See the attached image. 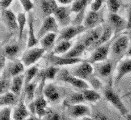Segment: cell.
<instances>
[{"label":"cell","instance_id":"3","mask_svg":"<svg viewBox=\"0 0 131 120\" xmlns=\"http://www.w3.org/2000/svg\"><path fill=\"white\" fill-rule=\"evenodd\" d=\"M129 46H130V39H129L128 35H126V34L120 35L111 43L110 54L114 58L119 59L125 53H127Z\"/></svg>","mask_w":131,"mask_h":120},{"label":"cell","instance_id":"6","mask_svg":"<svg viewBox=\"0 0 131 120\" xmlns=\"http://www.w3.org/2000/svg\"><path fill=\"white\" fill-rule=\"evenodd\" d=\"M71 74L78 77L80 79H83L85 81H89V79L93 76L94 73V65L91 64L88 61H82L80 63H77L71 69Z\"/></svg>","mask_w":131,"mask_h":120},{"label":"cell","instance_id":"25","mask_svg":"<svg viewBox=\"0 0 131 120\" xmlns=\"http://www.w3.org/2000/svg\"><path fill=\"white\" fill-rule=\"evenodd\" d=\"M37 81H32L28 84H25L24 86V97H25V101L27 102H32L35 99L36 96V91H37Z\"/></svg>","mask_w":131,"mask_h":120},{"label":"cell","instance_id":"13","mask_svg":"<svg viewBox=\"0 0 131 120\" xmlns=\"http://www.w3.org/2000/svg\"><path fill=\"white\" fill-rule=\"evenodd\" d=\"M67 114L71 118H83L89 116L90 108L87 105L81 103V104H74V105H68L67 106Z\"/></svg>","mask_w":131,"mask_h":120},{"label":"cell","instance_id":"12","mask_svg":"<svg viewBox=\"0 0 131 120\" xmlns=\"http://www.w3.org/2000/svg\"><path fill=\"white\" fill-rule=\"evenodd\" d=\"M102 13L99 11H93L90 10L88 11L85 15V18H84V22H83V25L86 29H93L95 27H97L99 25H101L102 23Z\"/></svg>","mask_w":131,"mask_h":120},{"label":"cell","instance_id":"31","mask_svg":"<svg viewBox=\"0 0 131 120\" xmlns=\"http://www.w3.org/2000/svg\"><path fill=\"white\" fill-rule=\"evenodd\" d=\"M86 49H87V47L82 42H79L76 45H74L66 54H64V56L70 57V58H80L81 55L85 52Z\"/></svg>","mask_w":131,"mask_h":120},{"label":"cell","instance_id":"21","mask_svg":"<svg viewBox=\"0 0 131 120\" xmlns=\"http://www.w3.org/2000/svg\"><path fill=\"white\" fill-rule=\"evenodd\" d=\"M94 72L100 77H108L112 73V62L105 60L94 64Z\"/></svg>","mask_w":131,"mask_h":120},{"label":"cell","instance_id":"32","mask_svg":"<svg viewBox=\"0 0 131 120\" xmlns=\"http://www.w3.org/2000/svg\"><path fill=\"white\" fill-rule=\"evenodd\" d=\"M81 92H82V94H83V96L85 98V101L90 102V103H95L101 98L98 91L93 89V88H87V89L81 90Z\"/></svg>","mask_w":131,"mask_h":120},{"label":"cell","instance_id":"28","mask_svg":"<svg viewBox=\"0 0 131 120\" xmlns=\"http://www.w3.org/2000/svg\"><path fill=\"white\" fill-rule=\"evenodd\" d=\"M113 34H114V30H113V28L111 27V25H110V24L104 25V26H103V31H102V34H101V37H100V39L97 41V43L95 44L94 48H96L97 46L103 45V44H105V43H108Z\"/></svg>","mask_w":131,"mask_h":120},{"label":"cell","instance_id":"53","mask_svg":"<svg viewBox=\"0 0 131 120\" xmlns=\"http://www.w3.org/2000/svg\"><path fill=\"white\" fill-rule=\"evenodd\" d=\"M125 118H126V120H131V114H127L125 116Z\"/></svg>","mask_w":131,"mask_h":120},{"label":"cell","instance_id":"2","mask_svg":"<svg viewBox=\"0 0 131 120\" xmlns=\"http://www.w3.org/2000/svg\"><path fill=\"white\" fill-rule=\"evenodd\" d=\"M103 95H104L105 99L120 113L122 116L125 117L128 114V110L126 108V106L124 105V103H123L122 99L120 98V96L115 92V90L113 89L112 85H107L103 89Z\"/></svg>","mask_w":131,"mask_h":120},{"label":"cell","instance_id":"17","mask_svg":"<svg viewBox=\"0 0 131 120\" xmlns=\"http://www.w3.org/2000/svg\"><path fill=\"white\" fill-rule=\"evenodd\" d=\"M131 73V57L124 58L120 60L119 64L117 66V72L115 76V84H118L122 80V78Z\"/></svg>","mask_w":131,"mask_h":120},{"label":"cell","instance_id":"52","mask_svg":"<svg viewBox=\"0 0 131 120\" xmlns=\"http://www.w3.org/2000/svg\"><path fill=\"white\" fill-rule=\"evenodd\" d=\"M127 55H128L129 57H131V44H130V46H129V49H128V51H127Z\"/></svg>","mask_w":131,"mask_h":120},{"label":"cell","instance_id":"27","mask_svg":"<svg viewBox=\"0 0 131 120\" xmlns=\"http://www.w3.org/2000/svg\"><path fill=\"white\" fill-rule=\"evenodd\" d=\"M23 85H25V77H24L23 74L18 75V76L12 77L10 91H12L13 93H15L16 95H20Z\"/></svg>","mask_w":131,"mask_h":120},{"label":"cell","instance_id":"16","mask_svg":"<svg viewBox=\"0 0 131 120\" xmlns=\"http://www.w3.org/2000/svg\"><path fill=\"white\" fill-rule=\"evenodd\" d=\"M108 19L109 24L114 30V33H119L127 28V19L123 18L118 13H110Z\"/></svg>","mask_w":131,"mask_h":120},{"label":"cell","instance_id":"34","mask_svg":"<svg viewBox=\"0 0 131 120\" xmlns=\"http://www.w3.org/2000/svg\"><path fill=\"white\" fill-rule=\"evenodd\" d=\"M85 101V98L82 92H73L71 93L65 100L66 105H74V104H81Z\"/></svg>","mask_w":131,"mask_h":120},{"label":"cell","instance_id":"50","mask_svg":"<svg viewBox=\"0 0 131 120\" xmlns=\"http://www.w3.org/2000/svg\"><path fill=\"white\" fill-rule=\"evenodd\" d=\"M25 120H40V117H38V116H36V115H30L29 117H27Z\"/></svg>","mask_w":131,"mask_h":120},{"label":"cell","instance_id":"43","mask_svg":"<svg viewBox=\"0 0 131 120\" xmlns=\"http://www.w3.org/2000/svg\"><path fill=\"white\" fill-rule=\"evenodd\" d=\"M88 82H89V84L91 85V87L93 88V89H95V90H98V89H101V88H102V83L100 82V80H99L97 77L92 76L89 79Z\"/></svg>","mask_w":131,"mask_h":120},{"label":"cell","instance_id":"42","mask_svg":"<svg viewBox=\"0 0 131 120\" xmlns=\"http://www.w3.org/2000/svg\"><path fill=\"white\" fill-rule=\"evenodd\" d=\"M44 117H45V120H62L61 115L53 110H47Z\"/></svg>","mask_w":131,"mask_h":120},{"label":"cell","instance_id":"38","mask_svg":"<svg viewBox=\"0 0 131 120\" xmlns=\"http://www.w3.org/2000/svg\"><path fill=\"white\" fill-rule=\"evenodd\" d=\"M13 118V110L10 106L1 107L0 110V120H11Z\"/></svg>","mask_w":131,"mask_h":120},{"label":"cell","instance_id":"20","mask_svg":"<svg viewBox=\"0 0 131 120\" xmlns=\"http://www.w3.org/2000/svg\"><path fill=\"white\" fill-rule=\"evenodd\" d=\"M30 115L31 113L28 106L25 104L24 100L21 99L13 109V120H25Z\"/></svg>","mask_w":131,"mask_h":120},{"label":"cell","instance_id":"39","mask_svg":"<svg viewBox=\"0 0 131 120\" xmlns=\"http://www.w3.org/2000/svg\"><path fill=\"white\" fill-rule=\"evenodd\" d=\"M106 5L110 13H117L120 8L119 0H106Z\"/></svg>","mask_w":131,"mask_h":120},{"label":"cell","instance_id":"29","mask_svg":"<svg viewBox=\"0 0 131 120\" xmlns=\"http://www.w3.org/2000/svg\"><path fill=\"white\" fill-rule=\"evenodd\" d=\"M25 70V65L22 61H15L12 62L9 67L7 68V74L10 77H15L18 75H21Z\"/></svg>","mask_w":131,"mask_h":120},{"label":"cell","instance_id":"33","mask_svg":"<svg viewBox=\"0 0 131 120\" xmlns=\"http://www.w3.org/2000/svg\"><path fill=\"white\" fill-rule=\"evenodd\" d=\"M59 71H60V69L58 68V66H49V67H47L46 69H44L43 71H42L41 78L45 79V80H53V79H55L57 77Z\"/></svg>","mask_w":131,"mask_h":120},{"label":"cell","instance_id":"23","mask_svg":"<svg viewBox=\"0 0 131 120\" xmlns=\"http://www.w3.org/2000/svg\"><path fill=\"white\" fill-rule=\"evenodd\" d=\"M58 6L59 4L56 0H41V10L44 17L53 15Z\"/></svg>","mask_w":131,"mask_h":120},{"label":"cell","instance_id":"10","mask_svg":"<svg viewBox=\"0 0 131 120\" xmlns=\"http://www.w3.org/2000/svg\"><path fill=\"white\" fill-rule=\"evenodd\" d=\"M72 12L73 11L71 9V5L70 6L59 5L58 8L54 12L53 16L55 17V19L57 20L58 24L60 26L66 27V26H68V24L70 22V16H71Z\"/></svg>","mask_w":131,"mask_h":120},{"label":"cell","instance_id":"7","mask_svg":"<svg viewBox=\"0 0 131 120\" xmlns=\"http://www.w3.org/2000/svg\"><path fill=\"white\" fill-rule=\"evenodd\" d=\"M110 47H111V44L109 42L103 44V45H100V46H97L96 48H94L92 54L90 55V57L86 61L90 62L91 64L94 65L96 63L108 60V56L110 54Z\"/></svg>","mask_w":131,"mask_h":120},{"label":"cell","instance_id":"44","mask_svg":"<svg viewBox=\"0 0 131 120\" xmlns=\"http://www.w3.org/2000/svg\"><path fill=\"white\" fill-rule=\"evenodd\" d=\"M105 1L106 0H93L90 4V9L93 11H99Z\"/></svg>","mask_w":131,"mask_h":120},{"label":"cell","instance_id":"15","mask_svg":"<svg viewBox=\"0 0 131 120\" xmlns=\"http://www.w3.org/2000/svg\"><path fill=\"white\" fill-rule=\"evenodd\" d=\"M1 17L3 22L7 26L9 30L15 31L18 30V23H17V15L14 14V12L7 8V9H1Z\"/></svg>","mask_w":131,"mask_h":120},{"label":"cell","instance_id":"11","mask_svg":"<svg viewBox=\"0 0 131 120\" xmlns=\"http://www.w3.org/2000/svg\"><path fill=\"white\" fill-rule=\"evenodd\" d=\"M102 31H103V26L102 25H99V26L93 28V29H90L86 33V35L83 37V39H82L81 42L84 44L87 48L94 47L95 44L97 43V41L100 39Z\"/></svg>","mask_w":131,"mask_h":120},{"label":"cell","instance_id":"24","mask_svg":"<svg viewBox=\"0 0 131 120\" xmlns=\"http://www.w3.org/2000/svg\"><path fill=\"white\" fill-rule=\"evenodd\" d=\"M73 47V43L71 40H60L55 45L53 49V54L64 55Z\"/></svg>","mask_w":131,"mask_h":120},{"label":"cell","instance_id":"8","mask_svg":"<svg viewBox=\"0 0 131 120\" xmlns=\"http://www.w3.org/2000/svg\"><path fill=\"white\" fill-rule=\"evenodd\" d=\"M85 30H86V28L84 27L83 24L68 25V26L64 27V28L60 31L57 40H58V41H60V40H71V41H72L73 38H75L79 34L83 33Z\"/></svg>","mask_w":131,"mask_h":120},{"label":"cell","instance_id":"22","mask_svg":"<svg viewBox=\"0 0 131 120\" xmlns=\"http://www.w3.org/2000/svg\"><path fill=\"white\" fill-rule=\"evenodd\" d=\"M18 104V95H16L15 93H13L12 91H7L3 94H1L0 97V106L4 107V106H14Z\"/></svg>","mask_w":131,"mask_h":120},{"label":"cell","instance_id":"14","mask_svg":"<svg viewBox=\"0 0 131 120\" xmlns=\"http://www.w3.org/2000/svg\"><path fill=\"white\" fill-rule=\"evenodd\" d=\"M51 65L54 66H67V65H75L77 63L82 62L81 58H70L66 57L64 55H50L48 58Z\"/></svg>","mask_w":131,"mask_h":120},{"label":"cell","instance_id":"30","mask_svg":"<svg viewBox=\"0 0 131 120\" xmlns=\"http://www.w3.org/2000/svg\"><path fill=\"white\" fill-rule=\"evenodd\" d=\"M17 23H18V38L19 42H21L23 33L25 30V27L28 26V16H26L25 12H20L17 15Z\"/></svg>","mask_w":131,"mask_h":120},{"label":"cell","instance_id":"9","mask_svg":"<svg viewBox=\"0 0 131 120\" xmlns=\"http://www.w3.org/2000/svg\"><path fill=\"white\" fill-rule=\"evenodd\" d=\"M58 22L55 19V17L53 15L51 16H47V17H44V20L42 22V25L39 29V31L37 33V37L38 39L42 38L44 35L48 34V33L55 32L58 30Z\"/></svg>","mask_w":131,"mask_h":120},{"label":"cell","instance_id":"5","mask_svg":"<svg viewBox=\"0 0 131 120\" xmlns=\"http://www.w3.org/2000/svg\"><path fill=\"white\" fill-rule=\"evenodd\" d=\"M46 50L42 47H32V48H27L26 51L23 53L21 58V61L25 67H30L33 66L38 60H40L43 57L44 53Z\"/></svg>","mask_w":131,"mask_h":120},{"label":"cell","instance_id":"35","mask_svg":"<svg viewBox=\"0 0 131 120\" xmlns=\"http://www.w3.org/2000/svg\"><path fill=\"white\" fill-rule=\"evenodd\" d=\"M19 51H20V47L17 44H9L3 48V54L10 59L15 58L19 54Z\"/></svg>","mask_w":131,"mask_h":120},{"label":"cell","instance_id":"37","mask_svg":"<svg viewBox=\"0 0 131 120\" xmlns=\"http://www.w3.org/2000/svg\"><path fill=\"white\" fill-rule=\"evenodd\" d=\"M38 72H39V69L36 65L30 66V67H27L26 71L24 72V77H25V84H28L30 82L34 81L35 77L38 75Z\"/></svg>","mask_w":131,"mask_h":120},{"label":"cell","instance_id":"49","mask_svg":"<svg viewBox=\"0 0 131 120\" xmlns=\"http://www.w3.org/2000/svg\"><path fill=\"white\" fill-rule=\"evenodd\" d=\"M5 61H6V56L3 54V52H1V56H0V69H4L5 67Z\"/></svg>","mask_w":131,"mask_h":120},{"label":"cell","instance_id":"48","mask_svg":"<svg viewBox=\"0 0 131 120\" xmlns=\"http://www.w3.org/2000/svg\"><path fill=\"white\" fill-rule=\"evenodd\" d=\"M127 28L130 29L131 28V2L130 5H129V8H128V13H127Z\"/></svg>","mask_w":131,"mask_h":120},{"label":"cell","instance_id":"41","mask_svg":"<svg viewBox=\"0 0 131 120\" xmlns=\"http://www.w3.org/2000/svg\"><path fill=\"white\" fill-rule=\"evenodd\" d=\"M19 2H20V4H21L24 12L29 13V12H31L32 9L34 8V4H33L32 0H19Z\"/></svg>","mask_w":131,"mask_h":120},{"label":"cell","instance_id":"19","mask_svg":"<svg viewBox=\"0 0 131 120\" xmlns=\"http://www.w3.org/2000/svg\"><path fill=\"white\" fill-rule=\"evenodd\" d=\"M27 48L36 47L39 44V39L34 33V19L31 12L28 13V33H27Z\"/></svg>","mask_w":131,"mask_h":120},{"label":"cell","instance_id":"45","mask_svg":"<svg viewBox=\"0 0 131 120\" xmlns=\"http://www.w3.org/2000/svg\"><path fill=\"white\" fill-rule=\"evenodd\" d=\"M92 118L94 120H110L107 115H105L104 113H101V112H94L92 114Z\"/></svg>","mask_w":131,"mask_h":120},{"label":"cell","instance_id":"18","mask_svg":"<svg viewBox=\"0 0 131 120\" xmlns=\"http://www.w3.org/2000/svg\"><path fill=\"white\" fill-rule=\"evenodd\" d=\"M43 94L46 100L50 103H56L60 99V92L53 83H47L44 85Z\"/></svg>","mask_w":131,"mask_h":120},{"label":"cell","instance_id":"51","mask_svg":"<svg viewBox=\"0 0 131 120\" xmlns=\"http://www.w3.org/2000/svg\"><path fill=\"white\" fill-rule=\"evenodd\" d=\"M80 120H94L92 118V116H86V117H83V118H81Z\"/></svg>","mask_w":131,"mask_h":120},{"label":"cell","instance_id":"46","mask_svg":"<svg viewBox=\"0 0 131 120\" xmlns=\"http://www.w3.org/2000/svg\"><path fill=\"white\" fill-rule=\"evenodd\" d=\"M14 0H1L0 1V5H1V9H7L10 7V5L13 3Z\"/></svg>","mask_w":131,"mask_h":120},{"label":"cell","instance_id":"4","mask_svg":"<svg viewBox=\"0 0 131 120\" xmlns=\"http://www.w3.org/2000/svg\"><path fill=\"white\" fill-rule=\"evenodd\" d=\"M57 78H58V80H60L64 83H67V84H70L71 86H73L78 90H84V89L89 88V84L87 81L74 76L73 74H71L70 71H68L66 69L60 70L57 75Z\"/></svg>","mask_w":131,"mask_h":120},{"label":"cell","instance_id":"36","mask_svg":"<svg viewBox=\"0 0 131 120\" xmlns=\"http://www.w3.org/2000/svg\"><path fill=\"white\" fill-rule=\"evenodd\" d=\"M92 1L93 0H75L71 4V9H72V11L74 13L79 14V13H81V12H83V11L85 10L86 6H87L89 3L91 4Z\"/></svg>","mask_w":131,"mask_h":120},{"label":"cell","instance_id":"47","mask_svg":"<svg viewBox=\"0 0 131 120\" xmlns=\"http://www.w3.org/2000/svg\"><path fill=\"white\" fill-rule=\"evenodd\" d=\"M59 5H64V6H70L75 0H56Z\"/></svg>","mask_w":131,"mask_h":120},{"label":"cell","instance_id":"40","mask_svg":"<svg viewBox=\"0 0 131 120\" xmlns=\"http://www.w3.org/2000/svg\"><path fill=\"white\" fill-rule=\"evenodd\" d=\"M11 86V81L7 78V77H1L0 80V93L3 94L7 91L10 90Z\"/></svg>","mask_w":131,"mask_h":120},{"label":"cell","instance_id":"1","mask_svg":"<svg viewBox=\"0 0 131 120\" xmlns=\"http://www.w3.org/2000/svg\"><path fill=\"white\" fill-rule=\"evenodd\" d=\"M46 80L42 79V83L40 84V86L38 88V93L36 94L35 99L33 100L32 102L29 103L28 108L30 110V113L32 115H36L38 117H44L46 112H47V103L48 101L46 100L45 96L43 94V84Z\"/></svg>","mask_w":131,"mask_h":120},{"label":"cell","instance_id":"26","mask_svg":"<svg viewBox=\"0 0 131 120\" xmlns=\"http://www.w3.org/2000/svg\"><path fill=\"white\" fill-rule=\"evenodd\" d=\"M58 36L56 35L55 32L48 33L46 35H44L42 38H40L39 40V44H40V47H42L45 50H49L53 47L55 41L57 40Z\"/></svg>","mask_w":131,"mask_h":120}]
</instances>
